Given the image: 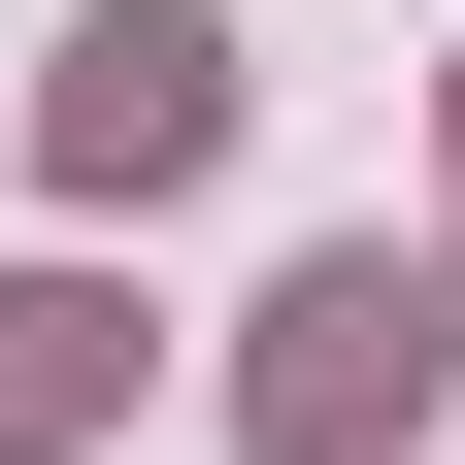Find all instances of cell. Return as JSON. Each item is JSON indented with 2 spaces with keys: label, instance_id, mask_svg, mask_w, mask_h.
I'll return each mask as SVG.
<instances>
[{
  "label": "cell",
  "instance_id": "cell-1",
  "mask_svg": "<svg viewBox=\"0 0 465 465\" xmlns=\"http://www.w3.org/2000/svg\"><path fill=\"white\" fill-rule=\"evenodd\" d=\"M34 134H67V200H166V166H232V0H67Z\"/></svg>",
  "mask_w": 465,
  "mask_h": 465
},
{
  "label": "cell",
  "instance_id": "cell-2",
  "mask_svg": "<svg viewBox=\"0 0 465 465\" xmlns=\"http://www.w3.org/2000/svg\"><path fill=\"white\" fill-rule=\"evenodd\" d=\"M432 366H465V332H432V266H399V232H366V266H300V300H266V465H366Z\"/></svg>",
  "mask_w": 465,
  "mask_h": 465
},
{
  "label": "cell",
  "instance_id": "cell-3",
  "mask_svg": "<svg viewBox=\"0 0 465 465\" xmlns=\"http://www.w3.org/2000/svg\"><path fill=\"white\" fill-rule=\"evenodd\" d=\"M100 399V300H0V432H67Z\"/></svg>",
  "mask_w": 465,
  "mask_h": 465
}]
</instances>
